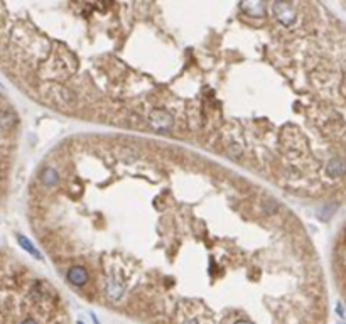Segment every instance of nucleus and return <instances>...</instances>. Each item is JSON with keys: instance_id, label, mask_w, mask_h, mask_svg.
<instances>
[{"instance_id": "nucleus-1", "label": "nucleus", "mask_w": 346, "mask_h": 324, "mask_svg": "<svg viewBox=\"0 0 346 324\" xmlns=\"http://www.w3.org/2000/svg\"><path fill=\"white\" fill-rule=\"evenodd\" d=\"M0 324H68L54 290L29 267L0 252Z\"/></svg>"}, {"instance_id": "nucleus-3", "label": "nucleus", "mask_w": 346, "mask_h": 324, "mask_svg": "<svg viewBox=\"0 0 346 324\" xmlns=\"http://www.w3.org/2000/svg\"><path fill=\"white\" fill-rule=\"evenodd\" d=\"M237 324H250V323H242V321H240V323H237Z\"/></svg>"}, {"instance_id": "nucleus-2", "label": "nucleus", "mask_w": 346, "mask_h": 324, "mask_svg": "<svg viewBox=\"0 0 346 324\" xmlns=\"http://www.w3.org/2000/svg\"><path fill=\"white\" fill-rule=\"evenodd\" d=\"M17 127H19V119L16 110L0 91V201L7 191L12 156L16 150L14 147H16Z\"/></svg>"}]
</instances>
